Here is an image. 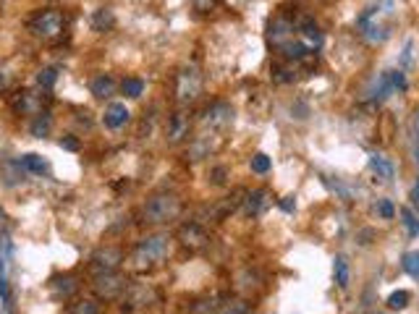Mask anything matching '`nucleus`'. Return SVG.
<instances>
[{
  "label": "nucleus",
  "instance_id": "0eeeda50",
  "mask_svg": "<svg viewBox=\"0 0 419 314\" xmlns=\"http://www.w3.org/2000/svg\"><path fill=\"white\" fill-rule=\"evenodd\" d=\"M233 123V107L228 103H213L202 113V126L210 131H223Z\"/></svg>",
  "mask_w": 419,
  "mask_h": 314
},
{
  "label": "nucleus",
  "instance_id": "e433bc0d",
  "mask_svg": "<svg viewBox=\"0 0 419 314\" xmlns=\"http://www.w3.org/2000/svg\"><path fill=\"white\" fill-rule=\"evenodd\" d=\"M375 209H377V215H380L383 220H393L395 218V207H393V202H391V199H380Z\"/></svg>",
  "mask_w": 419,
  "mask_h": 314
},
{
  "label": "nucleus",
  "instance_id": "1a4fd4ad",
  "mask_svg": "<svg viewBox=\"0 0 419 314\" xmlns=\"http://www.w3.org/2000/svg\"><path fill=\"white\" fill-rule=\"evenodd\" d=\"M294 32H296L294 19H288V16H276V19L270 21V26H267V40H270V45L283 47L286 42H291Z\"/></svg>",
  "mask_w": 419,
  "mask_h": 314
},
{
  "label": "nucleus",
  "instance_id": "f704fd0d",
  "mask_svg": "<svg viewBox=\"0 0 419 314\" xmlns=\"http://www.w3.org/2000/svg\"><path fill=\"white\" fill-rule=\"evenodd\" d=\"M0 299L11 309V288H8V275H6V259H0Z\"/></svg>",
  "mask_w": 419,
  "mask_h": 314
},
{
  "label": "nucleus",
  "instance_id": "9b49d317",
  "mask_svg": "<svg viewBox=\"0 0 419 314\" xmlns=\"http://www.w3.org/2000/svg\"><path fill=\"white\" fill-rule=\"evenodd\" d=\"M189 128H192V121L184 110H176L173 116L168 118V141L170 144H181V141L189 137Z\"/></svg>",
  "mask_w": 419,
  "mask_h": 314
},
{
  "label": "nucleus",
  "instance_id": "9d476101",
  "mask_svg": "<svg viewBox=\"0 0 419 314\" xmlns=\"http://www.w3.org/2000/svg\"><path fill=\"white\" fill-rule=\"evenodd\" d=\"M11 107L16 116H37V113H42V100L35 92L21 89L11 97Z\"/></svg>",
  "mask_w": 419,
  "mask_h": 314
},
{
  "label": "nucleus",
  "instance_id": "393cba45",
  "mask_svg": "<svg viewBox=\"0 0 419 314\" xmlns=\"http://www.w3.org/2000/svg\"><path fill=\"white\" fill-rule=\"evenodd\" d=\"M157 296L152 288H144V286H134L132 288V299H129V304L132 306H150V304L155 302Z\"/></svg>",
  "mask_w": 419,
  "mask_h": 314
},
{
  "label": "nucleus",
  "instance_id": "37998d69",
  "mask_svg": "<svg viewBox=\"0 0 419 314\" xmlns=\"http://www.w3.org/2000/svg\"><path fill=\"white\" fill-rule=\"evenodd\" d=\"M280 209H283V212H294V209H296V199L283 197V199H280Z\"/></svg>",
  "mask_w": 419,
  "mask_h": 314
},
{
  "label": "nucleus",
  "instance_id": "c9c22d12",
  "mask_svg": "<svg viewBox=\"0 0 419 314\" xmlns=\"http://www.w3.org/2000/svg\"><path fill=\"white\" fill-rule=\"evenodd\" d=\"M249 165H251V171H254V173H267V171H270V157H267V155H265V152H257V155H251V160H249Z\"/></svg>",
  "mask_w": 419,
  "mask_h": 314
},
{
  "label": "nucleus",
  "instance_id": "cd10ccee",
  "mask_svg": "<svg viewBox=\"0 0 419 314\" xmlns=\"http://www.w3.org/2000/svg\"><path fill=\"white\" fill-rule=\"evenodd\" d=\"M280 50H283V55H286L288 60H304L310 55V47L304 45V42H286Z\"/></svg>",
  "mask_w": 419,
  "mask_h": 314
},
{
  "label": "nucleus",
  "instance_id": "c756f323",
  "mask_svg": "<svg viewBox=\"0 0 419 314\" xmlns=\"http://www.w3.org/2000/svg\"><path fill=\"white\" fill-rule=\"evenodd\" d=\"M362 29H364V37H367V40H370V42H383L385 37H388V26H383V24H364V26H362Z\"/></svg>",
  "mask_w": 419,
  "mask_h": 314
},
{
  "label": "nucleus",
  "instance_id": "a18cd8bd",
  "mask_svg": "<svg viewBox=\"0 0 419 314\" xmlns=\"http://www.w3.org/2000/svg\"><path fill=\"white\" fill-rule=\"evenodd\" d=\"M411 204H414V207H419V181L414 184V189H411Z\"/></svg>",
  "mask_w": 419,
  "mask_h": 314
},
{
  "label": "nucleus",
  "instance_id": "7c9ffc66",
  "mask_svg": "<svg viewBox=\"0 0 419 314\" xmlns=\"http://www.w3.org/2000/svg\"><path fill=\"white\" fill-rule=\"evenodd\" d=\"M398 215H401V220H404V225H407L409 236H419V218L411 212L409 207H401L398 209Z\"/></svg>",
  "mask_w": 419,
  "mask_h": 314
},
{
  "label": "nucleus",
  "instance_id": "4be33fe9",
  "mask_svg": "<svg viewBox=\"0 0 419 314\" xmlns=\"http://www.w3.org/2000/svg\"><path fill=\"white\" fill-rule=\"evenodd\" d=\"M116 26V16H113V11L110 8H97L95 13H92V29L95 32H110Z\"/></svg>",
  "mask_w": 419,
  "mask_h": 314
},
{
  "label": "nucleus",
  "instance_id": "7ed1b4c3",
  "mask_svg": "<svg viewBox=\"0 0 419 314\" xmlns=\"http://www.w3.org/2000/svg\"><path fill=\"white\" fill-rule=\"evenodd\" d=\"M202 71L194 63L181 66L176 73V100L179 105H192L199 94H202Z\"/></svg>",
  "mask_w": 419,
  "mask_h": 314
},
{
  "label": "nucleus",
  "instance_id": "5701e85b",
  "mask_svg": "<svg viewBox=\"0 0 419 314\" xmlns=\"http://www.w3.org/2000/svg\"><path fill=\"white\" fill-rule=\"evenodd\" d=\"M333 275H335V283H338V288H348V280H351V270H348V262L346 256H335L333 262Z\"/></svg>",
  "mask_w": 419,
  "mask_h": 314
},
{
  "label": "nucleus",
  "instance_id": "bb28decb",
  "mask_svg": "<svg viewBox=\"0 0 419 314\" xmlns=\"http://www.w3.org/2000/svg\"><path fill=\"white\" fill-rule=\"evenodd\" d=\"M121 89H123V94H126V97H132V100H139V97L144 94V82L139 79V76H129V79H123Z\"/></svg>",
  "mask_w": 419,
  "mask_h": 314
},
{
  "label": "nucleus",
  "instance_id": "4c0bfd02",
  "mask_svg": "<svg viewBox=\"0 0 419 314\" xmlns=\"http://www.w3.org/2000/svg\"><path fill=\"white\" fill-rule=\"evenodd\" d=\"M391 82H393V89H398V92L407 89V76H404V71H391Z\"/></svg>",
  "mask_w": 419,
  "mask_h": 314
},
{
  "label": "nucleus",
  "instance_id": "72a5a7b5",
  "mask_svg": "<svg viewBox=\"0 0 419 314\" xmlns=\"http://www.w3.org/2000/svg\"><path fill=\"white\" fill-rule=\"evenodd\" d=\"M409 302H411V293L409 291H393L388 296V306L395 309V312H401V309H407Z\"/></svg>",
  "mask_w": 419,
  "mask_h": 314
},
{
  "label": "nucleus",
  "instance_id": "4468645a",
  "mask_svg": "<svg viewBox=\"0 0 419 314\" xmlns=\"http://www.w3.org/2000/svg\"><path fill=\"white\" fill-rule=\"evenodd\" d=\"M50 291L55 299H63V302H69L73 293L79 291V280L73 278V275H60V278H53L50 283Z\"/></svg>",
  "mask_w": 419,
  "mask_h": 314
},
{
  "label": "nucleus",
  "instance_id": "20e7f679",
  "mask_svg": "<svg viewBox=\"0 0 419 314\" xmlns=\"http://www.w3.org/2000/svg\"><path fill=\"white\" fill-rule=\"evenodd\" d=\"M92 291L102 302H116V299H121L123 293L129 291V280L118 275V272H100L92 280Z\"/></svg>",
  "mask_w": 419,
  "mask_h": 314
},
{
  "label": "nucleus",
  "instance_id": "aec40b11",
  "mask_svg": "<svg viewBox=\"0 0 419 314\" xmlns=\"http://www.w3.org/2000/svg\"><path fill=\"white\" fill-rule=\"evenodd\" d=\"M50 128H53V116H50L48 110H42V113H37L35 121L29 123V134H32L35 139H45L50 134Z\"/></svg>",
  "mask_w": 419,
  "mask_h": 314
},
{
  "label": "nucleus",
  "instance_id": "f03ea898",
  "mask_svg": "<svg viewBox=\"0 0 419 314\" xmlns=\"http://www.w3.org/2000/svg\"><path fill=\"white\" fill-rule=\"evenodd\" d=\"M181 199L176 194H155L144 202L142 207V223L147 225H168V223L181 218Z\"/></svg>",
  "mask_w": 419,
  "mask_h": 314
},
{
  "label": "nucleus",
  "instance_id": "a19ab883",
  "mask_svg": "<svg viewBox=\"0 0 419 314\" xmlns=\"http://www.w3.org/2000/svg\"><path fill=\"white\" fill-rule=\"evenodd\" d=\"M273 73H276V82H280V84H286L294 79V76H291V69H276Z\"/></svg>",
  "mask_w": 419,
  "mask_h": 314
},
{
  "label": "nucleus",
  "instance_id": "ddd939ff",
  "mask_svg": "<svg viewBox=\"0 0 419 314\" xmlns=\"http://www.w3.org/2000/svg\"><path fill=\"white\" fill-rule=\"evenodd\" d=\"M129 118H132V113H129V107L123 103H110L108 107H105V116H102V123L108 128H113V131H118V128H123L126 123H129Z\"/></svg>",
  "mask_w": 419,
  "mask_h": 314
},
{
  "label": "nucleus",
  "instance_id": "39448f33",
  "mask_svg": "<svg viewBox=\"0 0 419 314\" xmlns=\"http://www.w3.org/2000/svg\"><path fill=\"white\" fill-rule=\"evenodd\" d=\"M63 26H66V21H63V16H60L58 11H39L35 19L29 21L32 35L42 37V40H55V37H60Z\"/></svg>",
  "mask_w": 419,
  "mask_h": 314
},
{
  "label": "nucleus",
  "instance_id": "c03bdc74",
  "mask_svg": "<svg viewBox=\"0 0 419 314\" xmlns=\"http://www.w3.org/2000/svg\"><path fill=\"white\" fill-rule=\"evenodd\" d=\"M8 87V71L6 69H0V92Z\"/></svg>",
  "mask_w": 419,
  "mask_h": 314
},
{
  "label": "nucleus",
  "instance_id": "b1692460",
  "mask_svg": "<svg viewBox=\"0 0 419 314\" xmlns=\"http://www.w3.org/2000/svg\"><path fill=\"white\" fill-rule=\"evenodd\" d=\"M299 32L304 37H307V40H310V45H323V35H320V26H317V24H314V19H310V16H307V19H301L299 21Z\"/></svg>",
  "mask_w": 419,
  "mask_h": 314
},
{
  "label": "nucleus",
  "instance_id": "a878e982",
  "mask_svg": "<svg viewBox=\"0 0 419 314\" xmlns=\"http://www.w3.org/2000/svg\"><path fill=\"white\" fill-rule=\"evenodd\" d=\"M217 314H251V304L247 299H226Z\"/></svg>",
  "mask_w": 419,
  "mask_h": 314
},
{
  "label": "nucleus",
  "instance_id": "2eb2a0df",
  "mask_svg": "<svg viewBox=\"0 0 419 314\" xmlns=\"http://www.w3.org/2000/svg\"><path fill=\"white\" fill-rule=\"evenodd\" d=\"M239 197H241V191H236L233 197L220 199V202H217L215 207H213V209H207V215H210V218H213V220H215V223L226 220V218H228V215H231V212H233V209L239 207V204H244V199H239Z\"/></svg>",
  "mask_w": 419,
  "mask_h": 314
},
{
  "label": "nucleus",
  "instance_id": "f3484780",
  "mask_svg": "<svg viewBox=\"0 0 419 314\" xmlns=\"http://www.w3.org/2000/svg\"><path fill=\"white\" fill-rule=\"evenodd\" d=\"M223 296L220 293H213V296H202V299H197V302L189 304V312L192 314H217L220 312V306H223Z\"/></svg>",
  "mask_w": 419,
  "mask_h": 314
},
{
  "label": "nucleus",
  "instance_id": "79ce46f5",
  "mask_svg": "<svg viewBox=\"0 0 419 314\" xmlns=\"http://www.w3.org/2000/svg\"><path fill=\"white\" fill-rule=\"evenodd\" d=\"M213 184H215V186H223V184H226V168H215V171H213Z\"/></svg>",
  "mask_w": 419,
  "mask_h": 314
},
{
  "label": "nucleus",
  "instance_id": "2f4dec72",
  "mask_svg": "<svg viewBox=\"0 0 419 314\" xmlns=\"http://www.w3.org/2000/svg\"><path fill=\"white\" fill-rule=\"evenodd\" d=\"M401 268H404V272H407V275H411V278H419V252H409V254H404V259H401Z\"/></svg>",
  "mask_w": 419,
  "mask_h": 314
},
{
  "label": "nucleus",
  "instance_id": "6e6552de",
  "mask_svg": "<svg viewBox=\"0 0 419 314\" xmlns=\"http://www.w3.org/2000/svg\"><path fill=\"white\" fill-rule=\"evenodd\" d=\"M179 241L186 246V249H204V246L210 244V236H207L202 223L189 220L179 228Z\"/></svg>",
  "mask_w": 419,
  "mask_h": 314
},
{
  "label": "nucleus",
  "instance_id": "dca6fc26",
  "mask_svg": "<svg viewBox=\"0 0 419 314\" xmlns=\"http://www.w3.org/2000/svg\"><path fill=\"white\" fill-rule=\"evenodd\" d=\"M89 89L95 94L97 100H110L113 94H116V79L110 76V73H97L92 84H89Z\"/></svg>",
  "mask_w": 419,
  "mask_h": 314
},
{
  "label": "nucleus",
  "instance_id": "58836bf2",
  "mask_svg": "<svg viewBox=\"0 0 419 314\" xmlns=\"http://www.w3.org/2000/svg\"><path fill=\"white\" fill-rule=\"evenodd\" d=\"M192 6L199 13H210L217 6V0H192Z\"/></svg>",
  "mask_w": 419,
  "mask_h": 314
},
{
  "label": "nucleus",
  "instance_id": "6ab92c4d",
  "mask_svg": "<svg viewBox=\"0 0 419 314\" xmlns=\"http://www.w3.org/2000/svg\"><path fill=\"white\" fill-rule=\"evenodd\" d=\"M372 100L375 103H385L391 94H393V82H391V71H385V73H380L377 79H375V84H372Z\"/></svg>",
  "mask_w": 419,
  "mask_h": 314
},
{
  "label": "nucleus",
  "instance_id": "f257e3e1",
  "mask_svg": "<svg viewBox=\"0 0 419 314\" xmlns=\"http://www.w3.org/2000/svg\"><path fill=\"white\" fill-rule=\"evenodd\" d=\"M170 254V236L168 233H150L139 238V244L132 252V265L136 270L157 268L166 256Z\"/></svg>",
  "mask_w": 419,
  "mask_h": 314
},
{
  "label": "nucleus",
  "instance_id": "f8f14e48",
  "mask_svg": "<svg viewBox=\"0 0 419 314\" xmlns=\"http://www.w3.org/2000/svg\"><path fill=\"white\" fill-rule=\"evenodd\" d=\"M267 204H270V191L267 189H254L244 197V215L257 218V215H262V209Z\"/></svg>",
  "mask_w": 419,
  "mask_h": 314
},
{
  "label": "nucleus",
  "instance_id": "473e14b6",
  "mask_svg": "<svg viewBox=\"0 0 419 314\" xmlns=\"http://www.w3.org/2000/svg\"><path fill=\"white\" fill-rule=\"evenodd\" d=\"M55 82H58V69H55V66H48V69H42L37 73V84H39L42 89H50Z\"/></svg>",
  "mask_w": 419,
  "mask_h": 314
},
{
  "label": "nucleus",
  "instance_id": "412c9836",
  "mask_svg": "<svg viewBox=\"0 0 419 314\" xmlns=\"http://www.w3.org/2000/svg\"><path fill=\"white\" fill-rule=\"evenodd\" d=\"M19 163H21V168H24V171H29V173H35V175H45L50 171L48 160H45L42 155H37V152H29V155H24Z\"/></svg>",
  "mask_w": 419,
  "mask_h": 314
},
{
  "label": "nucleus",
  "instance_id": "a211bd4d",
  "mask_svg": "<svg viewBox=\"0 0 419 314\" xmlns=\"http://www.w3.org/2000/svg\"><path fill=\"white\" fill-rule=\"evenodd\" d=\"M370 168L372 173H377V178H385V181H391L395 175L393 163L385 157L383 152H370Z\"/></svg>",
  "mask_w": 419,
  "mask_h": 314
},
{
  "label": "nucleus",
  "instance_id": "423d86ee",
  "mask_svg": "<svg viewBox=\"0 0 419 314\" xmlns=\"http://www.w3.org/2000/svg\"><path fill=\"white\" fill-rule=\"evenodd\" d=\"M123 265V249L121 246H100L95 254L89 256V268L95 275L100 272H118Z\"/></svg>",
  "mask_w": 419,
  "mask_h": 314
},
{
  "label": "nucleus",
  "instance_id": "ea45409f",
  "mask_svg": "<svg viewBox=\"0 0 419 314\" xmlns=\"http://www.w3.org/2000/svg\"><path fill=\"white\" fill-rule=\"evenodd\" d=\"M58 144L63 147V150H69V152H79V139H76V137H63Z\"/></svg>",
  "mask_w": 419,
  "mask_h": 314
},
{
  "label": "nucleus",
  "instance_id": "c85d7f7f",
  "mask_svg": "<svg viewBox=\"0 0 419 314\" xmlns=\"http://www.w3.org/2000/svg\"><path fill=\"white\" fill-rule=\"evenodd\" d=\"M69 314H102L100 312V304L95 299H79L69 306Z\"/></svg>",
  "mask_w": 419,
  "mask_h": 314
}]
</instances>
